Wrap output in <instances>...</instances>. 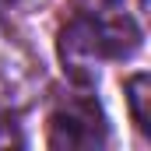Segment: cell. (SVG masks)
<instances>
[{
	"mask_svg": "<svg viewBox=\"0 0 151 151\" xmlns=\"http://www.w3.org/2000/svg\"><path fill=\"white\" fill-rule=\"evenodd\" d=\"M102 141H106V123L99 116V106L84 99L56 109L49 119V148H99Z\"/></svg>",
	"mask_w": 151,
	"mask_h": 151,
	"instance_id": "obj_1",
	"label": "cell"
},
{
	"mask_svg": "<svg viewBox=\"0 0 151 151\" xmlns=\"http://www.w3.org/2000/svg\"><path fill=\"white\" fill-rule=\"evenodd\" d=\"M127 102H130V116L141 130H151V116H148V102H151V77L148 74H130L127 77Z\"/></svg>",
	"mask_w": 151,
	"mask_h": 151,
	"instance_id": "obj_2",
	"label": "cell"
},
{
	"mask_svg": "<svg viewBox=\"0 0 151 151\" xmlns=\"http://www.w3.org/2000/svg\"><path fill=\"white\" fill-rule=\"evenodd\" d=\"M14 4H21V0H0V11L4 7H14Z\"/></svg>",
	"mask_w": 151,
	"mask_h": 151,
	"instance_id": "obj_3",
	"label": "cell"
}]
</instances>
